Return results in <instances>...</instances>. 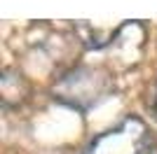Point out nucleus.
Wrapping results in <instances>:
<instances>
[{"label": "nucleus", "mask_w": 157, "mask_h": 154, "mask_svg": "<svg viewBox=\"0 0 157 154\" xmlns=\"http://www.w3.org/2000/svg\"><path fill=\"white\" fill-rule=\"evenodd\" d=\"M152 133L138 117H124L117 126L98 133L85 154H150Z\"/></svg>", "instance_id": "nucleus-1"}, {"label": "nucleus", "mask_w": 157, "mask_h": 154, "mask_svg": "<svg viewBox=\"0 0 157 154\" xmlns=\"http://www.w3.org/2000/svg\"><path fill=\"white\" fill-rule=\"evenodd\" d=\"M155 112H157V91H155Z\"/></svg>", "instance_id": "nucleus-2"}]
</instances>
